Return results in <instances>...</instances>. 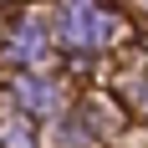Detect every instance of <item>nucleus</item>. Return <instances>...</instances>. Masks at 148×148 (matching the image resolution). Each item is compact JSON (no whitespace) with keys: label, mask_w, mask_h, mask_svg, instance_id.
Returning a JSON list of instances; mask_svg holds the SVG:
<instances>
[{"label":"nucleus","mask_w":148,"mask_h":148,"mask_svg":"<svg viewBox=\"0 0 148 148\" xmlns=\"http://www.w3.org/2000/svg\"><path fill=\"white\" fill-rule=\"evenodd\" d=\"M107 31H112V21L97 10V0H72L66 5V41L72 46H97V41H107Z\"/></svg>","instance_id":"f257e3e1"},{"label":"nucleus","mask_w":148,"mask_h":148,"mask_svg":"<svg viewBox=\"0 0 148 148\" xmlns=\"http://www.w3.org/2000/svg\"><path fill=\"white\" fill-rule=\"evenodd\" d=\"M15 51H21L26 61H36V56H41V21H31V26L21 31V46H15Z\"/></svg>","instance_id":"f03ea898"},{"label":"nucleus","mask_w":148,"mask_h":148,"mask_svg":"<svg viewBox=\"0 0 148 148\" xmlns=\"http://www.w3.org/2000/svg\"><path fill=\"white\" fill-rule=\"evenodd\" d=\"M21 97H26L31 107H46V92H41V82H21Z\"/></svg>","instance_id":"7ed1b4c3"},{"label":"nucleus","mask_w":148,"mask_h":148,"mask_svg":"<svg viewBox=\"0 0 148 148\" xmlns=\"http://www.w3.org/2000/svg\"><path fill=\"white\" fill-rule=\"evenodd\" d=\"M143 107H148V92H143Z\"/></svg>","instance_id":"20e7f679"}]
</instances>
